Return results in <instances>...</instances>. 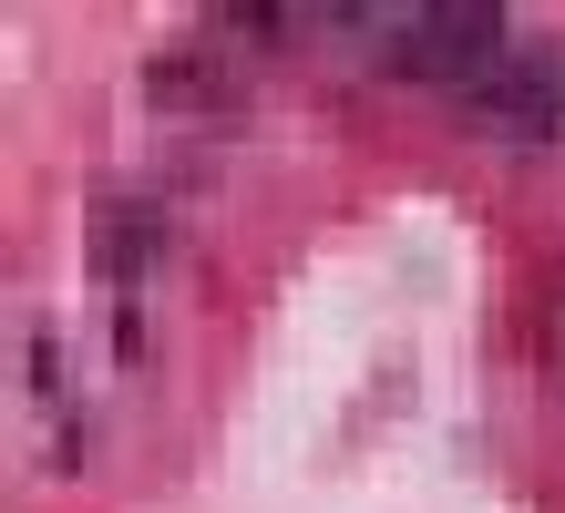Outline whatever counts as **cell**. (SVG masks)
Wrapping results in <instances>:
<instances>
[{"label":"cell","instance_id":"obj_2","mask_svg":"<svg viewBox=\"0 0 565 513\" xmlns=\"http://www.w3.org/2000/svg\"><path fill=\"white\" fill-rule=\"evenodd\" d=\"M164 257V216L145 195H104L93 205V267H104V288H145Z\"/></svg>","mask_w":565,"mask_h":513},{"label":"cell","instance_id":"obj_3","mask_svg":"<svg viewBox=\"0 0 565 513\" xmlns=\"http://www.w3.org/2000/svg\"><path fill=\"white\" fill-rule=\"evenodd\" d=\"M145 93L164 103V114H237V103H247V83L226 73L216 52H164V62H145Z\"/></svg>","mask_w":565,"mask_h":513},{"label":"cell","instance_id":"obj_1","mask_svg":"<svg viewBox=\"0 0 565 513\" xmlns=\"http://www.w3.org/2000/svg\"><path fill=\"white\" fill-rule=\"evenodd\" d=\"M483 114V133H504V145H545V133L565 124V62L535 42V31H514V52L493 62V73L462 93Z\"/></svg>","mask_w":565,"mask_h":513}]
</instances>
